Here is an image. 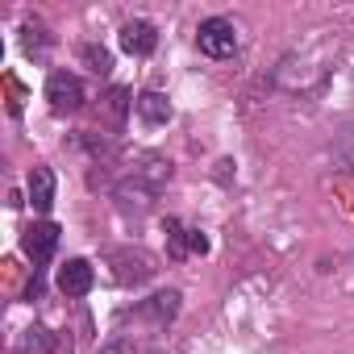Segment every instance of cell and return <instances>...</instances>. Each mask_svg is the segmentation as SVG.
<instances>
[{"label": "cell", "instance_id": "5bb4252c", "mask_svg": "<svg viewBox=\"0 0 354 354\" xmlns=\"http://www.w3.org/2000/svg\"><path fill=\"white\" fill-rule=\"evenodd\" d=\"M188 250H192V254H205V250H209V238H205L201 230H188Z\"/></svg>", "mask_w": 354, "mask_h": 354}, {"label": "cell", "instance_id": "9c48e42d", "mask_svg": "<svg viewBox=\"0 0 354 354\" xmlns=\"http://www.w3.org/2000/svg\"><path fill=\"white\" fill-rule=\"evenodd\" d=\"M167 180H171V162H167V158H158V154H146V158H142V167H138V184H142L146 192H158Z\"/></svg>", "mask_w": 354, "mask_h": 354}, {"label": "cell", "instance_id": "8992f818", "mask_svg": "<svg viewBox=\"0 0 354 354\" xmlns=\"http://www.w3.org/2000/svg\"><path fill=\"white\" fill-rule=\"evenodd\" d=\"M113 263H117V279H121L125 288H129V283H146V279L154 275V263H150V254H142V250H117Z\"/></svg>", "mask_w": 354, "mask_h": 354}, {"label": "cell", "instance_id": "277c9868", "mask_svg": "<svg viewBox=\"0 0 354 354\" xmlns=\"http://www.w3.org/2000/svg\"><path fill=\"white\" fill-rule=\"evenodd\" d=\"M154 46H158V30H154L150 21L133 17V21L121 26V50H125V55L146 59V55H154Z\"/></svg>", "mask_w": 354, "mask_h": 354}, {"label": "cell", "instance_id": "8fae6325", "mask_svg": "<svg viewBox=\"0 0 354 354\" xmlns=\"http://www.w3.org/2000/svg\"><path fill=\"white\" fill-rule=\"evenodd\" d=\"M142 313H150L158 325H167L175 313H180V292H158V296H150V300L142 304Z\"/></svg>", "mask_w": 354, "mask_h": 354}, {"label": "cell", "instance_id": "ba28073f", "mask_svg": "<svg viewBox=\"0 0 354 354\" xmlns=\"http://www.w3.org/2000/svg\"><path fill=\"white\" fill-rule=\"evenodd\" d=\"M133 113H138V121L142 125H167L171 121V100L162 96V92H142L138 100H133Z\"/></svg>", "mask_w": 354, "mask_h": 354}, {"label": "cell", "instance_id": "5b68a950", "mask_svg": "<svg viewBox=\"0 0 354 354\" xmlns=\"http://www.w3.org/2000/svg\"><path fill=\"white\" fill-rule=\"evenodd\" d=\"M92 283H96V267L88 259H67L59 267V292L63 296H88Z\"/></svg>", "mask_w": 354, "mask_h": 354}, {"label": "cell", "instance_id": "30bf717a", "mask_svg": "<svg viewBox=\"0 0 354 354\" xmlns=\"http://www.w3.org/2000/svg\"><path fill=\"white\" fill-rule=\"evenodd\" d=\"M17 354H55V333L46 325H30L17 337Z\"/></svg>", "mask_w": 354, "mask_h": 354}, {"label": "cell", "instance_id": "7a4b0ae2", "mask_svg": "<svg viewBox=\"0 0 354 354\" xmlns=\"http://www.w3.org/2000/svg\"><path fill=\"white\" fill-rule=\"evenodd\" d=\"M46 100H50L55 113H75V109L84 104V84H80V75H71V71H50V80H46Z\"/></svg>", "mask_w": 354, "mask_h": 354}, {"label": "cell", "instance_id": "7c38bea8", "mask_svg": "<svg viewBox=\"0 0 354 354\" xmlns=\"http://www.w3.org/2000/svg\"><path fill=\"white\" fill-rule=\"evenodd\" d=\"M84 63H88L96 75H109V67H113V55H109L104 46H84Z\"/></svg>", "mask_w": 354, "mask_h": 354}, {"label": "cell", "instance_id": "4fadbf2b", "mask_svg": "<svg viewBox=\"0 0 354 354\" xmlns=\"http://www.w3.org/2000/svg\"><path fill=\"white\" fill-rule=\"evenodd\" d=\"M125 109H129V92H125V88H113V92H109V104H104V113H109V121H113V125H121V117H125Z\"/></svg>", "mask_w": 354, "mask_h": 354}, {"label": "cell", "instance_id": "3957f363", "mask_svg": "<svg viewBox=\"0 0 354 354\" xmlns=\"http://www.w3.org/2000/svg\"><path fill=\"white\" fill-rule=\"evenodd\" d=\"M21 246H26V254L34 259V267L50 263V254L59 250V225H55V221H38V225H30L26 238H21Z\"/></svg>", "mask_w": 354, "mask_h": 354}, {"label": "cell", "instance_id": "6da1fadb", "mask_svg": "<svg viewBox=\"0 0 354 354\" xmlns=\"http://www.w3.org/2000/svg\"><path fill=\"white\" fill-rule=\"evenodd\" d=\"M196 46H201V55H209V59H234V50H238V30H234V21H225V17H205L201 30H196Z\"/></svg>", "mask_w": 354, "mask_h": 354}, {"label": "cell", "instance_id": "9a60e30c", "mask_svg": "<svg viewBox=\"0 0 354 354\" xmlns=\"http://www.w3.org/2000/svg\"><path fill=\"white\" fill-rule=\"evenodd\" d=\"M342 154H346V158L354 162V125H350V129L342 133Z\"/></svg>", "mask_w": 354, "mask_h": 354}, {"label": "cell", "instance_id": "52a82bcc", "mask_svg": "<svg viewBox=\"0 0 354 354\" xmlns=\"http://www.w3.org/2000/svg\"><path fill=\"white\" fill-rule=\"evenodd\" d=\"M26 188H30V205L38 213H50V205H55V171L50 167H34Z\"/></svg>", "mask_w": 354, "mask_h": 354}]
</instances>
